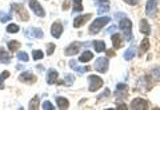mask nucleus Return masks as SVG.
<instances>
[{
    "label": "nucleus",
    "mask_w": 160,
    "mask_h": 150,
    "mask_svg": "<svg viewBox=\"0 0 160 150\" xmlns=\"http://www.w3.org/2000/svg\"><path fill=\"white\" fill-rule=\"evenodd\" d=\"M135 54H136V49H135L134 46H131V47H129L126 51H125L123 57H124L125 60H131L135 56Z\"/></svg>",
    "instance_id": "23"
},
{
    "label": "nucleus",
    "mask_w": 160,
    "mask_h": 150,
    "mask_svg": "<svg viewBox=\"0 0 160 150\" xmlns=\"http://www.w3.org/2000/svg\"><path fill=\"white\" fill-rule=\"evenodd\" d=\"M10 76V73L8 72V71H3L1 74H0V89H3L4 88V83H3V81L6 78H8Z\"/></svg>",
    "instance_id": "28"
},
{
    "label": "nucleus",
    "mask_w": 160,
    "mask_h": 150,
    "mask_svg": "<svg viewBox=\"0 0 160 150\" xmlns=\"http://www.w3.org/2000/svg\"><path fill=\"white\" fill-rule=\"evenodd\" d=\"M139 30L142 34H145V35H150V33H151V28H150V25L146 19H142L141 21H140Z\"/></svg>",
    "instance_id": "16"
},
{
    "label": "nucleus",
    "mask_w": 160,
    "mask_h": 150,
    "mask_svg": "<svg viewBox=\"0 0 160 150\" xmlns=\"http://www.w3.org/2000/svg\"><path fill=\"white\" fill-rule=\"evenodd\" d=\"M63 32V26L60 22H54L51 26V35L54 38H60Z\"/></svg>",
    "instance_id": "12"
},
{
    "label": "nucleus",
    "mask_w": 160,
    "mask_h": 150,
    "mask_svg": "<svg viewBox=\"0 0 160 150\" xmlns=\"http://www.w3.org/2000/svg\"><path fill=\"white\" fill-rule=\"evenodd\" d=\"M106 54H107V56H114L115 55V53L113 52V50H111V49H108L107 51H106Z\"/></svg>",
    "instance_id": "42"
},
{
    "label": "nucleus",
    "mask_w": 160,
    "mask_h": 150,
    "mask_svg": "<svg viewBox=\"0 0 160 150\" xmlns=\"http://www.w3.org/2000/svg\"><path fill=\"white\" fill-rule=\"evenodd\" d=\"M42 107L44 110H54L55 107L52 105V103L50 101H45L43 104H42Z\"/></svg>",
    "instance_id": "34"
},
{
    "label": "nucleus",
    "mask_w": 160,
    "mask_h": 150,
    "mask_svg": "<svg viewBox=\"0 0 160 150\" xmlns=\"http://www.w3.org/2000/svg\"><path fill=\"white\" fill-rule=\"evenodd\" d=\"M159 0H148L145 6V13L149 17H154V14L156 12L157 4Z\"/></svg>",
    "instance_id": "8"
},
{
    "label": "nucleus",
    "mask_w": 160,
    "mask_h": 150,
    "mask_svg": "<svg viewBox=\"0 0 160 150\" xmlns=\"http://www.w3.org/2000/svg\"><path fill=\"white\" fill-rule=\"evenodd\" d=\"M58 78V72L54 69H49L47 72V76H46V80L48 84H54L56 82V80Z\"/></svg>",
    "instance_id": "18"
},
{
    "label": "nucleus",
    "mask_w": 160,
    "mask_h": 150,
    "mask_svg": "<svg viewBox=\"0 0 160 150\" xmlns=\"http://www.w3.org/2000/svg\"><path fill=\"white\" fill-rule=\"evenodd\" d=\"M110 20H111V18L108 17V16L96 18L91 23V25L89 26V33L92 34V35L98 34L100 31H101V29L105 26V25H107L110 22Z\"/></svg>",
    "instance_id": "1"
},
{
    "label": "nucleus",
    "mask_w": 160,
    "mask_h": 150,
    "mask_svg": "<svg viewBox=\"0 0 160 150\" xmlns=\"http://www.w3.org/2000/svg\"><path fill=\"white\" fill-rule=\"evenodd\" d=\"M10 19H12L11 15H10V14L4 13V12H0V21H1L2 23L7 22L8 20H10Z\"/></svg>",
    "instance_id": "31"
},
{
    "label": "nucleus",
    "mask_w": 160,
    "mask_h": 150,
    "mask_svg": "<svg viewBox=\"0 0 160 150\" xmlns=\"http://www.w3.org/2000/svg\"><path fill=\"white\" fill-rule=\"evenodd\" d=\"M109 94H110L109 89H108V88H106V89L104 90V92H103L102 94H100L99 96L97 97V99H98V100H100V99L103 98V97H107V96H109Z\"/></svg>",
    "instance_id": "37"
},
{
    "label": "nucleus",
    "mask_w": 160,
    "mask_h": 150,
    "mask_svg": "<svg viewBox=\"0 0 160 150\" xmlns=\"http://www.w3.org/2000/svg\"><path fill=\"white\" fill-rule=\"evenodd\" d=\"M109 11V6L108 4H103V5H100L98 10H97V14H103V13H106Z\"/></svg>",
    "instance_id": "32"
},
{
    "label": "nucleus",
    "mask_w": 160,
    "mask_h": 150,
    "mask_svg": "<svg viewBox=\"0 0 160 150\" xmlns=\"http://www.w3.org/2000/svg\"><path fill=\"white\" fill-rule=\"evenodd\" d=\"M6 31L9 32V33H16V32L19 31V26L16 24H14V23L9 24L8 26L6 27Z\"/></svg>",
    "instance_id": "29"
},
{
    "label": "nucleus",
    "mask_w": 160,
    "mask_h": 150,
    "mask_svg": "<svg viewBox=\"0 0 160 150\" xmlns=\"http://www.w3.org/2000/svg\"><path fill=\"white\" fill-rule=\"evenodd\" d=\"M116 29H117V27L115 26V25H112L111 27H110V28H108V29H107V32H108V33H111V32L115 31V30H116Z\"/></svg>",
    "instance_id": "41"
},
{
    "label": "nucleus",
    "mask_w": 160,
    "mask_h": 150,
    "mask_svg": "<svg viewBox=\"0 0 160 150\" xmlns=\"http://www.w3.org/2000/svg\"><path fill=\"white\" fill-rule=\"evenodd\" d=\"M109 66V60L106 57H98L94 63V69L99 73H106Z\"/></svg>",
    "instance_id": "4"
},
{
    "label": "nucleus",
    "mask_w": 160,
    "mask_h": 150,
    "mask_svg": "<svg viewBox=\"0 0 160 150\" xmlns=\"http://www.w3.org/2000/svg\"><path fill=\"white\" fill-rule=\"evenodd\" d=\"M29 7L31 8V10L34 12V14L37 15L38 17H44L45 16L44 9L37 0H29Z\"/></svg>",
    "instance_id": "6"
},
{
    "label": "nucleus",
    "mask_w": 160,
    "mask_h": 150,
    "mask_svg": "<svg viewBox=\"0 0 160 150\" xmlns=\"http://www.w3.org/2000/svg\"><path fill=\"white\" fill-rule=\"evenodd\" d=\"M12 10L16 13L20 20H22V21H28L29 20V14L22 4H12Z\"/></svg>",
    "instance_id": "5"
},
{
    "label": "nucleus",
    "mask_w": 160,
    "mask_h": 150,
    "mask_svg": "<svg viewBox=\"0 0 160 150\" xmlns=\"http://www.w3.org/2000/svg\"><path fill=\"white\" fill-rule=\"evenodd\" d=\"M7 46H8V49L10 50V51L15 52L16 50H18L20 48L21 44H20V42L16 41V40H11V41H9L7 43Z\"/></svg>",
    "instance_id": "25"
},
{
    "label": "nucleus",
    "mask_w": 160,
    "mask_h": 150,
    "mask_svg": "<svg viewBox=\"0 0 160 150\" xmlns=\"http://www.w3.org/2000/svg\"><path fill=\"white\" fill-rule=\"evenodd\" d=\"M56 103H57V106L59 107V109H67L69 107V101L64 97L59 96L56 98Z\"/></svg>",
    "instance_id": "20"
},
{
    "label": "nucleus",
    "mask_w": 160,
    "mask_h": 150,
    "mask_svg": "<svg viewBox=\"0 0 160 150\" xmlns=\"http://www.w3.org/2000/svg\"><path fill=\"white\" fill-rule=\"evenodd\" d=\"M91 13H88V14H84V15H78L77 17H75L74 20H73V26L75 28H79L81 27L82 25H84L86 23L88 20L91 18Z\"/></svg>",
    "instance_id": "10"
},
{
    "label": "nucleus",
    "mask_w": 160,
    "mask_h": 150,
    "mask_svg": "<svg viewBox=\"0 0 160 150\" xmlns=\"http://www.w3.org/2000/svg\"><path fill=\"white\" fill-rule=\"evenodd\" d=\"M94 1H96V2L99 3L100 5H103V4H108L109 0H94Z\"/></svg>",
    "instance_id": "40"
},
{
    "label": "nucleus",
    "mask_w": 160,
    "mask_h": 150,
    "mask_svg": "<svg viewBox=\"0 0 160 150\" xmlns=\"http://www.w3.org/2000/svg\"><path fill=\"white\" fill-rule=\"evenodd\" d=\"M17 58L20 60V61H23V62H27L29 60L27 53H25V52H19L17 54Z\"/></svg>",
    "instance_id": "33"
},
{
    "label": "nucleus",
    "mask_w": 160,
    "mask_h": 150,
    "mask_svg": "<svg viewBox=\"0 0 160 150\" xmlns=\"http://www.w3.org/2000/svg\"><path fill=\"white\" fill-rule=\"evenodd\" d=\"M81 46H82V43L77 42V41L72 42L66 49H65L64 53H65L66 56H73V55H76L79 52V50H80V48H81Z\"/></svg>",
    "instance_id": "9"
},
{
    "label": "nucleus",
    "mask_w": 160,
    "mask_h": 150,
    "mask_svg": "<svg viewBox=\"0 0 160 150\" xmlns=\"http://www.w3.org/2000/svg\"><path fill=\"white\" fill-rule=\"evenodd\" d=\"M69 7V4H68V1H65L64 2V4H63V9L65 10V9H67Z\"/></svg>",
    "instance_id": "43"
},
{
    "label": "nucleus",
    "mask_w": 160,
    "mask_h": 150,
    "mask_svg": "<svg viewBox=\"0 0 160 150\" xmlns=\"http://www.w3.org/2000/svg\"><path fill=\"white\" fill-rule=\"evenodd\" d=\"M10 55L5 51L4 48L0 49V63H4V64H7L10 62Z\"/></svg>",
    "instance_id": "22"
},
{
    "label": "nucleus",
    "mask_w": 160,
    "mask_h": 150,
    "mask_svg": "<svg viewBox=\"0 0 160 150\" xmlns=\"http://www.w3.org/2000/svg\"><path fill=\"white\" fill-rule=\"evenodd\" d=\"M74 80H75V77L72 74H67L63 81H60L59 84H64V85H66V86H71L74 82Z\"/></svg>",
    "instance_id": "26"
},
{
    "label": "nucleus",
    "mask_w": 160,
    "mask_h": 150,
    "mask_svg": "<svg viewBox=\"0 0 160 150\" xmlns=\"http://www.w3.org/2000/svg\"><path fill=\"white\" fill-rule=\"evenodd\" d=\"M117 90H120V91H127L128 90V86L126 84H123V83H119L117 84Z\"/></svg>",
    "instance_id": "36"
},
{
    "label": "nucleus",
    "mask_w": 160,
    "mask_h": 150,
    "mask_svg": "<svg viewBox=\"0 0 160 150\" xmlns=\"http://www.w3.org/2000/svg\"><path fill=\"white\" fill-rule=\"evenodd\" d=\"M19 81L21 82H24V83H34L35 81H36V77L34 76V75L29 72V71H25V72H22L21 74L19 75Z\"/></svg>",
    "instance_id": "11"
},
{
    "label": "nucleus",
    "mask_w": 160,
    "mask_h": 150,
    "mask_svg": "<svg viewBox=\"0 0 160 150\" xmlns=\"http://www.w3.org/2000/svg\"><path fill=\"white\" fill-rule=\"evenodd\" d=\"M73 1V11L74 12H80L83 10L82 6V0H72Z\"/></svg>",
    "instance_id": "27"
},
{
    "label": "nucleus",
    "mask_w": 160,
    "mask_h": 150,
    "mask_svg": "<svg viewBox=\"0 0 160 150\" xmlns=\"http://www.w3.org/2000/svg\"><path fill=\"white\" fill-rule=\"evenodd\" d=\"M32 56L34 60H39V59H42L44 54L41 50H33L32 51Z\"/></svg>",
    "instance_id": "30"
},
{
    "label": "nucleus",
    "mask_w": 160,
    "mask_h": 150,
    "mask_svg": "<svg viewBox=\"0 0 160 150\" xmlns=\"http://www.w3.org/2000/svg\"><path fill=\"white\" fill-rule=\"evenodd\" d=\"M119 28L123 31L124 38L126 41H131L132 39V22L128 18H123L119 22Z\"/></svg>",
    "instance_id": "2"
},
{
    "label": "nucleus",
    "mask_w": 160,
    "mask_h": 150,
    "mask_svg": "<svg viewBox=\"0 0 160 150\" xmlns=\"http://www.w3.org/2000/svg\"><path fill=\"white\" fill-rule=\"evenodd\" d=\"M93 57H94L93 53L91 51H89V50H86V51H84L81 55H80L79 61L82 63H86V62H89Z\"/></svg>",
    "instance_id": "19"
},
{
    "label": "nucleus",
    "mask_w": 160,
    "mask_h": 150,
    "mask_svg": "<svg viewBox=\"0 0 160 150\" xmlns=\"http://www.w3.org/2000/svg\"><path fill=\"white\" fill-rule=\"evenodd\" d=\"M128 107L126 106L125 103H117V109H127Z\"/></svg>",
    "instance_id": "39"
},
{
    "label": "nucleus",
    "mask_w": 160,
    "mask_h": 150,
    "mask_svg": "<svg viewBox=\"0 0 160 150\" xmlns=\"http://www.w3.org/2000/svg\"><path fill=\"white\" fill-rule=\"evenodd\" d=\"M123 1L129 5H136L138 3V0H123Z\"/></svg>",
    "instance_id": "38"
},
{
    "label": "nucleus",
    "mask_w": 160,
    "mask_h": 150,
    "mask_svg": "<svg viewBox=\"0 0 160 150\" xmlns=\"http://www.w3.org/2000/svg\"><path fill=\"white\" fill-rule=\"evenodd\" d=\"M26 35L30 38H37L40 39L43 37V31L40 28H29L26 30Z\"/></svg>",
    "instance_id": "13"
},
{
    "label": "nucleus",
    "mask_w": 160,
    "mask_h": 150,
    "mask_svg": "<svg viewBox=\"0 0 160 150\" xmlns=\"http://www.w3.org/2000/svg\"><path fill=\"white\" fill-rule=\"evenodd\" d=\"M93 46L96 52H103L105 50V42L102 40H95V41H93Z\"/></svg>",
    "instance_id": "21"
},
{
    "label": "nucleus",
    "mask_w": 160,
    "mask_h": 150,
    "mask_svg": "<svg viewBox=\"0 0 160 150\" xmlns=\"http://www.w3.org/2000/svg\"><path fill=\"white\" fill-rule=\"evenodd\" d=\"M111 40H112V45L114 49H119L123 46L122 43V39H121V35L119 33H113V35L111 36Z\"/></svg>",
    "instance_id": "17"
},
{
    "label": "nucleus",
    "mask_w": 160,
    "mask_h": 150,
    "mask_svg": "<svg viewBox=\"0 0 160 150\" xmlns=\"http://www.w3.org/2000/svg\"><path fill=\"white\" fill-rule=\"evenodd\" d=\"M88 82H89V91L95 92L98 89H100L103 85V79L97 75H89L88 76Z\"/></svg>",
    "instance_id": "3"
},
{
    "label": "nucleus",
    "mask_w": 160,
    "mask_h": 150,
    "mask_svg": "<svg viewBox=\"0 0 160 150\" xmlns=\"http://www.w3.org/2000/svg\"><path fill=\"white\" fill-rule=\"evenodd\" d=\"M69 65H70V68L75 70V71H77L80 74H83L84 72L89 71V70H90V67L89 66H78V65L76 64V61H75V60H70Z\"/></svg>",
    "instance_id": "15"
},
{
    "label": "nucleus",
    "mask_w": 160,
    "mask_h": 150,
    "mask_svg": "<svg viewBox=\"0 0 160 150\" xmlns=\"http://www.w3.org/2000/svg\"><path fill=\"white\" fill-rule=\"evenodd\" d=\"M54 50H55V45L53 43L48 44V47H47V55H48V56H50V55L53 54Z\"/></svg>",
    "instance_id": "35"
},
{
    "label": "nucleus",
    "mask_w": 160,
    "mask_h": 150,
    "mask_svg": "<svg viewBox=\"0 0 160 150\" xmlns=\"http://www.w3.org/2000/svg\"><path fill=\"white\" fill-rule=\"evenodd\" d=\"M39 104H40V99L38 97V95H35V96L30 100V102H29V109L30 110H36L39 108Z\"/></svg>",
    "instance_id": "24"
},
{
    "label": "nucleus",
    "mask_w": 160,
    "mask_h": 150,
    "mask_svg": "<svg viewBox=\"0 0 160 150\" xmlns=\"http://www.w3.org/2000/svg\"><path fill=\"white\" fill-rule=\"evenodd\" d=\"M130 107L134 110H145L148 108V103L146 100L143 98H134L131 103H130Z\"/></svg>",
    "instance_id": "7"
},
{
    "label": "nucleus",
    "mask_w": 160,
    "mask_h": 150,
    "mask_svg": "<svg viewBox=\"0 0 160 150\" xmlns=\"http://www.w3.org/2000/svg\"><path fill=\"white\" fill-rule=\"evenodd\" d=\"M150 48V42H149V39L147 37H145L142 39L141 43H140V46L138 49V56L141 57L143 54H145L147 52V50Z\"/></svg>",
    "instance_id": "14"
}]
</instances>
